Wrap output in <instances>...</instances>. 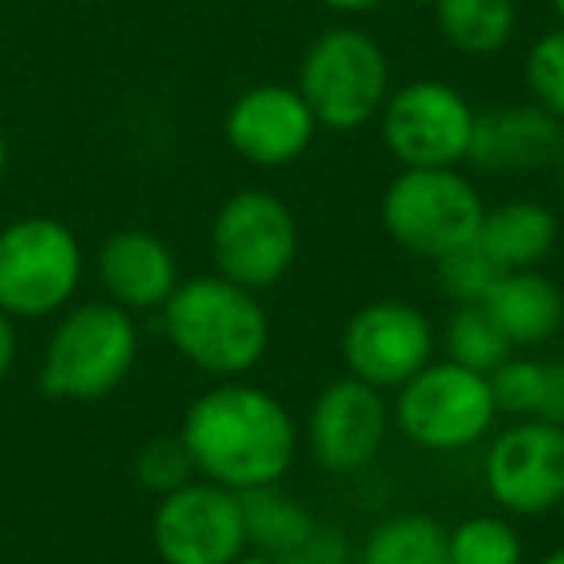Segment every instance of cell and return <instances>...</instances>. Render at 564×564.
<instances>
[{"label":"cell","mask_w":564,"mask_h":564,"mask_svg":"<svg viewBox=\"0 0 564 564\" xmlns=\"http://www.w3.org/2000/svg\"><path fill=\"white\" fill-rule=\"evenodd\" d=\"M414 4H425V9H433V0H414Z\"/></svg>","instance_id":"obj_36"},{"label":"cell","mask_w":564,"mask_h":564,"mask_svg":"<svg viewBox=\"0 0 564 564\" xmlns=\"http://www.w3.org/2000/svg\"><path fill=\"white\" fill-rule=\"evenodd\" d=\"M4 171H9V135L0 132V178H4Z\"/></svg>","instance_id":"obj_32"},{"label":"cell","mask_w":564,"mask_h":564,"mask_svg":"<svg viewBox=\"0 0 564 564\" xmlns=\"http://www.w3.org/2000/svg\"><path fill=\"white\" fill-rule=\"evenodd\" d=\"M294 89L310 105L317 128L356 132L383 112L391 97V66L368 32L329 28L306 47Z\"/></svg>","instance_id":"obj_4"},{"label":"cell","mask_w":564,"mask_h":564,"mask_svg":"<svg viewBox=\"0 0 564 564\" xmlns=\"http://www.w3.org/2000/svg\"><path fill=\"white\" fill-rule=\"evenodd\" d=\"M140 329L117 302H82L51 329L40 360V391L58 402L109 399L135 368Z\"/></svg>","instance_id":"obj_3"},{"label":"cell","mask_w":564,"mask_h":564,"mask_svg":"<svg viewBox=\"0 0 564 564\" xmlns=\"http://www.w3.org/2000/svg\"><path fill=\"white\" fill-rule=\"evenodd\" d=\"M317 4H325L329 12H340V17H364V12L383 9L387 0H317Z\"/></svg>","instance_id":"obj_30"},{"label":"cell","mask_w":564,"mask_h":564,"mask_svg":"<svg viewBox=\"0 0 564 564\" xmlns=\"http://www.w3.org/2000/svg\"><path fill=\"white\" fill-rule=\"evenodd\" d=\"M561 510H564V502H561Z\"/></svg>","instance_id":"obj_37"},{"label":"cell","mask_w":564,"mask_h":564,"mask_svg":"<svg viewBox=\"0 0 564 564\" xmlns=\"http://www.w3.org/2000/svg\"><path fill=\"white\" fill-rule=\"evenodd\" d=\"M564 148V124L541 105H491L476 112L468 163L484 174H538L556 166Z\"/></svg>","instance_id":"obj_15"},{"label":"cell","mask_w":564,"mask_h":564,"mask_svg":"<svg viewBox=\"0 0 564 564\" xmlns=\"http://www.w3.org/2000/svg\"><path fill=\"white\" fill-rule=\"evenodd\" d=\"M286 564H356L352 545L337 525H322L310 533V541L294 556H286Z\"/></svg>","instance_id":"obj_27"},{"label":"cell","mask_w":564,"mask_h":564,"mask_svg":"<svg viewBox=\"0 0 564 564\" xmlns=\"http://www.w3.org/2000/svg\"><path fill=\"white\" fill-rule=\"evenodd\" d=\"M391 425V410L383 391L360 383V379H337L314 399L306 417L310 456L333 476L368 468L379 456Z\"/></svg>","instance_id":"obj_13"},{"label":"cell","mask_w":564,"mask_h":564,"mask_svg":"<svg viewBox=\"0 0 564 564\" xmlns=\"http://www.w3.org/2000/svg\"><path fill=\"white\" fill-rule=\"evenodd\" d=\"M240 514H243V538H248L251 553L267 556H294L317 530L314 510L291 491H282L279 484L251 487L240 491Z\"/></svg>","instance_id":"obj_19"},{"label":"cell","mask_w":564,"mask_h":564,"mask_svg":"<svg viewBox=\"0 0 564 564\" xmlns=\"http://www.w3.org/2000/svg\"><path fill=\"white\" fill-rule=\"evenodd\" d=\"M197 476L194 460H189L182 437H151L148 445L135 453V479L143 491L151 495H171L186 487Z\"/></svg>","instance_id":"obj_26"},{"label":"cell","mask_w":564,"mask_h":564,"mask_svg":"<svg viewBox=\"0 0 564 564\" xmlns=\"http://www.w3.org/2000/svg\"><path fill=\"white\" fill-rule=\"evenodd\" d=\"M379 120L387 151L402 166H456L468 159L476 109L456 86L422 78L391 89Z\"/></svg>","instance_id":"obj_9"},{"label":"cell","mask_w":564,"mask_h":564,"mask_svg":"<svg viewBox=\"0 0 564 564\" xmlns=\"http://www.w3.org/2000/svg\"><path fill=\"white\" fill-rule=\"evenodd\" d=\"M209 240L217 274L243 291H267L299 256V220L282 197L240 189L217 209Z\"/></svg>","instance_id":"obj_8"},{"label":"cell","mask_w":564,"mask_h":564,"mask_svg":"<svg viewBox=\"0 0 564 564\" xmlns=\"http://www.w3.org/2000/svg\"><path fill=\"white\" fill-rule=\"evenodd\" d=\"M553 12H556V20L564 24V0H553Z\"/></svg>","instance_id":"obj_35"},{"label":"cell","mask_w":564,"mask_h":564,"mask_svg":"<svg viewBox=\"0 0 564 564\" xmlns=\"http://www.w3.org/2000/svg\"><path fill=\"white\" fill-rule=\"evenodd\" d=\"M522 78L525 89H530V101L541 105L545 112H553L564 124V24L545 32L525 51Z\"/></svg>","instance_id":"obj_25"},{"label":"cell","mask_w":564,"mask_h":564,"mask_svg":"<svg viewBox=\"0 0 564 564\" xmlns=\"http://www.w3.org/2000/svg\"><path fill=\"white\" fill-rule=\"evenodd\" d=\"M487 495L507 514H549L564 502V425L518 417L487 445Z\"/></svg>","instance_id":"obj_12"},{"label":"cell","mask_w":564,"mask_h":564,"mask_svg":"<svg viewBox=\"0 0 564 564\" xmlns=\"http://www.w3.org/2000/svg\"><path fill=\"white\" fill-rule=\"evenodd\" d=\"M356 564H453L448 530L430 514H394L368 533Z\"/></svg>","instance_id":"obj_21"},{"label":"cell","mask_w":564,"mask_h":564,"mask_svg":"<svg viewBox=\"0 0 564 564\" xmlns=\"http://www.w3.org/2000/svg\"><path fill=\"white\" fill-rule=\"evenodd\" d=\"M433 17L445 43L460 55H499L518 28L514 0H433Z\"/></svg>","instance_id":"obj_20"},{"label":"cell","mask_w":564,"mask_h":564,"mask_svg":"<svg viewBox=\"0 0 564 564\" xmlns=\"http://www.w3.org/2000/svg\"><path fill=\"white\" fill-rule=\"evenodd\" d=\"M17 352H20L17 322L0 310V383H4V379L12 376V368H17Z\"/></svg>","instance_id":"obj_29"},{"label":"cell","mask_w":564,"mask_h":564,"mask_svg":"<svg viewBox=\"0 0 564 564\" xmlns=\"http://www.w3.org/2000/svg\"><path fill=\"white\" fill-rule=\"evenodd\" d=\"M448 561L453 564H522L525 545L522 533L499 514L464 518L448 530Z\"/></svg>","instance_id":"obj_22"},{"label":"cell","mask_w":564,"mask_h":564,"mask_svg":"<svg viewBox=\"0 0 564 564\" xmlns=\"http://www.w3.org/2000/svg\"><path fill=\"white\" fill-rule=\"evenodd\" d=\"M445 345L448 360L484 371V376H491L502 360H510V340L502 337L484 306H456V314L448 317Z\"/></svg>","instance_id":"obj_23"},{"label":"cell","mask_w":564,"mask_h":564,"mask_svg":"<svg viewBox=\"0 0 564 564\" xmlns=\"http://www.w3.org/2000/svg\"><path fill=\"white\" fill-rule=\"evenodd\" d=\"M479 306L491 314L510 348H538L564 329V291L538 267L502 271Z\"/></svg>","instance_id":"obj_17"},{"label":"cell","mask_w":564,"mask_h":564,"mask_svg":"<svg viewBox=\"0 0 564 564\" xmlns=\"http://www.w3.org/2000/svg\"><path fill=\"white\" fill-rule=\"evenodd\" d=\"M86 256L70 225L20 217L0 228V310L12 322L55 317L74 302Z\"/></svg>","instance_id":"obj_5"},{"label":"cell","mask_w":564,"mask_h":564,"mask_svg":"<svg viewBox=\"0 0 564 564\" xmlns=\"http://www.w3.org/2000/svg\"><path fill=\"white\" fill-rule=\"evenodd\" d=\"M178 437L197 476L236 495L279 484L299 456L291 410L240 379H225L197 394L182 414Z\"/></svg>","instance_id":"obj_1"},{"label":"cell","mask_w":564,"mask_h":564,"mask_svg":"<svg viewBox=\"0 0 564 564\" xmlns=\"http://www.w3.org/2000/svg\"><path fill=\"white\" fill-rule=\"evenodd\" d=\"M433 263H437L441 291H445L456 306H479L502 274L476 240L464 243V248H456V251H448V256L433 259Z\"/></svg>","instance_id":"obj_24"},{"label":"cell","mask_w":564,"mask_h":564,"mask_svg":"<svg viewBox=\"0 0 564 564\" xmlns=\"http://www.w3.org/2000/svg\"><path fill=\"white\" fill-rule=\"evenodd\" d=\"M433 325L410 302H371L348 317L340 333V356L348 364V376L376 391H399L402 383L417 376L425 364H433Z\"/></svg>","instance_id":"obj_11"},{"label":"cell","mask_w":564,"mask_h":564,"mask_svg":"<svg viewBox=\"0 0 564 564\" xmlns=\"http://www.w3.org/2000/svg\"><path fill=\"white\" fill-rule=\"evenodd\" d=\"M232 564H286V561H282V556H267V553H251V549H243Z\"/></svg>","instance_id":"obj_31"},{"label":"cell","mask_w":564,"mask_h":564,"mask_svg":"<svg viewBox=\"0 0 564 564\" xmlns=\"http://www.w3.org/2000/svg\"><path fill=\"white\" fill-rule=\"evenodd\" d=\"M97 279L109 302L128 314L163 310L178 286V259L151 228H120L97 251Z\"/></svg>","instance_id":"obj_16"},{"label":"cell","mask_w":564,"mask_h":564,"mask_svg":"<svg viewBox=\"0 0 564 564\" xmlns=\"http://www.w3.org/2000/svg\"><path fill=\"white\" fill-rule=\"evenodd\" d=\"M163 329L174 352L213 379L248 376L271 345V322L259 294L225 274L178 282L163 306Z\"/></svg>","instance_id":"obj_2"},{"label":"cell","mask_w":564,"mask_h":564,"mask_svg":"<svg viewBox=\"0 0 564 564\" xmlns=\"http://www.w3.org/2000/svg\"><path fill=\"white\" fill-rule=\"evenodd\" d=\"M553 171H556V178H561V189H564V148H561V159H556Z\"/></svg>","instance_id":"obj_34"},{"label":"cell","mask_w":564,"mask_h":564,"mask_svg":"<svg viewBox=\"0 0 564 564\" xmlns=\"http://www.w3.org/2000/svg\"><path fill=\"white\" fill-rule=\"evenodd\" d=\"M499 417L491 379L464 364H425L410 383L399 387L394 422L402 437L425 453H460L487 437Z\"/></svg>","instance_id":"obj_7"},{"label":"cell","mask_w":564,"mask_h":564,"mask_svg":"<svg viewBox=\"0 0 564 564\" xmlns=\"http://www.w3.org/2000/svg\"><path fill=\"white\" fill-rule=\"evenodd\" d=\"M533 422L564 425V360H541V399Z\"/></svg>","instance_id":"obj_28"},{"label":"cell","mask_w":564,"mask_h":564,"mask_svg":"<svg viewBox=\"0 0 564 564\" xmlns=\"http://www.w3.org/2000/svg\"><path fill=\"white\" fill-rule=\"evenodd\" d=\"M538 564H564V549H553L549 556H541Z\"/></svg>","instance_id":"obj_33"},{"label":"cell","mask_w":564,"mask_h":564,"mask_svg":"<svg viewBox=\"0 0 564 564\" xmlns=\"http://www.w3.org/2000/svg\"><path fill=\"white\" fill-rule=\"evenodd\" d=\"M317 135V120L299 89L267 82L251 86L228 105L225 112V140L243 163L251 166H286L306 155Z\"/></svg>","instance_id":"obj_14"},{"label":"cell","mask_w":564,"mask_h":564,"mask_svg":"<svg viewBox=\"0 0 564 564\" xmlns=\"http://www.w3.org/2000/svg\"><path fill=\"white\" fill-rule=\"evenodd\" d=\"M484 197L456 166H406L387 186L379 217L399 248L441 259L479 236Z\"/></svg>","instance_id":"obj_6"},{"label":"cell","mask_w":564,"mask_h":564,"mask_svg":"<svg viewBox=\"0 0 564 564\" xmlns=\"http://www.w3.org/2000/svg\"><path fill=\"white\" fill-rule=\"evenodd\" d=\"M151 545L163 564H232L248 549L240 495L213 479H189L178 491L159 495Z\"/></svg>","instance_id":"obj_10"},{"label":"cell","mask_w":564,"mask_h":564,"mask_svg":"<svg viewBox=\"0 0 564 564\" xmlns=\"http://www.w3.org/2000/svg\"><path fill=\"white\" fill-rule=\"evenodd\" d=\"M556 236H561V225L549 205L507 202L484 213L476 243L499 271H530V267H541V259H549Z\"/></svg>","instance_id":"obj_18"}]
</instances>
